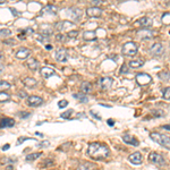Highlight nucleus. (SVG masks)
<instances>
[{"mask_svg": "<svg viewBox=\"0 0 170 170\" xmlns=\"http://www.w3.org/2000/svg\"><path fill=\"white\" fill-rule=\"evenodd\" d=\"M139 38H141L142 40H149V39L152 38V33L150 31H140L137 33Z\"/></svg>", "mask_w": 170, "mask_h": 170, "instance_id": "a878e982", "label": "nucleus"}, {"mask_svg": "<svg viewBox=\"0 0 170 170\" xmlns=\"http://www.w3.org/2000/svg\"><path fill=\"white\" fill-rule=\"evenodd\" d=\"M162 128H163V129H168V130H170V126H169V125H164V126H162Z\"/></svg>", "mask_w": 170, "mask_h": 170, "instance_id": "3c124183", "label": "nucleus"}, {"mask_svg": "<svg viewBox=\"0 0 170 170\" xmlns=\"http://www.w3.org/2000/svg\"><path fill=\"white\" fill-rule=\"evenodd\" d=\"M113 124H115V123H113L112 119H108V125H109V126H113Z\"/></svg>", "mask_w": 170, "mask_h": 170, "instance_id": "09e8293b", "label": "nucleus"}, {"mask_svg": "<svg viewBox=\"0 0 170 170\" xmlns=\"http://www.w3.org/2000/svg\"><path fill=\"white\" fill-rule=\"evenodd\" d=\"M26 66L29 67L31 70H38L39 68V61L35 58H27L26 59Z\"/></svg>", "mask_w": 170, "mask_h": 170, "instance_id": "dca6fc26", "label": "nucleus"}, {"mask_svg": "<svg viewBox=\"0 0 170 170\" xmlns=\"http://www.w3.org/2000/svg\"><path fill=\"white\" fill-rule=\"evenodd\" d=\"M69 16L72 19L74 20H78L81 19L82 17V10L80 8H72L69 9Z\"/></svg>", "mask_w": 170, "mask_h": 170, "instance_id": "f3484780", "label": "nucleus"}, {"mask_svg": "<svg viewBox=\"0 0 170 170\" xmlns=\"http://www.w3.org/2000/svg\"><path fill=\"white\" fill-rule=\"evenodd\" d=\"M18 93H19V94H18V95H19L20 98H26V96H27V93L24 92V91H19V92H18Z\"/></svg>", "mask_w": 170, "mask_h": 170, "instance_id": "37998d69", "label": "nucleus"}, {"mask_svg": "<svg viewBox=\"0 0 170 170\" xmlns=\"http://www.w3.org/2000/svg\"><path fill=\"white\" fill-rule=\"evenodd\" d=\"M29 140H32V139H30V137H19V139H18V141L16 142V145H20L23 142L29 141Z\"/></svg>", "mask_w": 170, "mask_h": 170, "instance_id": "a19ab883", "label": "nucleus"}, {"mask_svg": "<svg viewBox=\"0 0 170 170\" xmlns=\"http://www.w3.org/2000/svg\"><path fill=\"white\" fill-rule=\"evenodd\" d=\"M81 91L84 94H87V93L91 92V91H92V85H91V83H90V82H83L81 85Z\"/></svg>", "mask_w": 170, "mask_h": 170, "instance_id": "b1692460", "label": "nucleus"}, {"mask_svg": "<svg viewBox=\"0 0 170 170\" xmlns=\"http://www.w3.org/2000/svg\"><path fill=\"white\" fill-rule=\"evenodd\" d=\"M143 65H144V60H142V59H134V60L129 61V67L133 69H139L143 67Z\"/></svg>", "mask_w": 170, "mask_h": 170, "instance_id": "412c9836", "label": "nucleus"}, {"mask_svg": "<svg viewBox=\"0 0 170 170\" xmlns=\"http://www.w3.org/2000/svg\"><path fill=\"white\" fill-rule=\"evenodd\" d=\"M48 145H49V142H42L39 144V146H48Z\"/></svg>", "mask_w": 170, "mask_h": 170, "instance_id": "de8ad7c7", "label": "nucleus"}, {"mask_svg": "<svg viewBox=\"0 0 170 170\" xmlns=\"http://www.w3.org/2000/svg\"><path fill=\"white\" fill-rule=\"evenodd\" d=\"M74 98L78 99V100L81 101V102H83V103L87 102V100H89V99L86 98V94H84V93H81V94H75L74 95Z\"/></svg>", "mask_w": 170, "mask_h": 170, "instance_id": "473e14b6", "label": "nucleus"}, {"mask_svg": "<svg viewBox=\"0 0 170 170\" xmlns=\"http://www.w3.org/2000/svg\"><path fill=\"white\" fill-rule=\"evenodd\" d=\"M19 116H20V118H26V117H29V116H30V113L20 112V113H19Z\"/></svg>", "mask_w": 170, "mask_h": 170, "instance_id": "a18cd8bd", "label": "nucleus"}, {"mask_svg": "<svg viewBox=\"0 0 170 170\" xmlns=\"http://www.w3.org/2000/svg\"><path fill=\"white\" fill-rule=\"evenodd\" d=\"M15 125V120L13 118H1L0 119V128L13 127Z\"/></svg>", "mask_w": 170, "mask_h": 170, "instance_id": "a211bd4d", "label": "nucleus"}, {"mask_svg": "<svg viewBox=\"0 0 170 170\" xmlns=\"http://www.w3.org/2000/svg\"><path fill=\"white\" fill-rule=\"evenodd\" d=\"M90 113H91V115H92V116H93V117H94V118H96V119H99V120H101V117H100V116H98V115H95V113H94V112H93V111H91V112H90Z\"/></svg>", "mask_w": 170, "mask_h": 170, "instance_id": "49530a36", "label": "nucleus"}, {"mask_svg": "<svg viewBox=\"0 0 170 170\" xmlns=\"http://www.w3.org/2000/svg\"><path fill=\"white\" fill-rule=\"evenodd\" d=\"M12 34V31L8 29H1L0 30V36H3V38H7L9 35Z\"/></svg>", "mask_w": 170, "mask_h": 170, "instance_id": "72a5a7b5", "label": "nucleus"}, {"mask_svg": "<svg viewBox=\"0 0 170 170\" xmlns=\"http://www.w3.org/2000/svg\"><path fill=\"white\" fill-rule=\"evenodd\" d=\"M91 1H92V3H98L99 0H91Z\"/></svg>", "mask_w": 170, "mask_h": 170, "instance_id": "4d7b16f0", "label": "nucleus"}, {"mask_svg": "<svg viewBox=\"0 0 170 170\" xmlns=\"http://www.w3.org/2000/svg\"><path fill=\"white\" fill-rule=\"evenodd\" d=\"M113 83V80L111 77H102L100 78V81H99V84H100V87L101 90H103V91H107L111 87Z\"/></svg>", "mask_w": 170, "mask_h": 170, "instance_id": "6e6552de", "label": "nucleus"}, {"mask_svg": "<svg viewBox=\"0 0 170 170\" xmlns=\"http://www.w3.org/2000/svg\"><path fill=\"white\" fill-rule=\"evenodd\" d=\"M163 52H164V49L161 43H154L150 49V53L152 56H156V57L163 55Z\"/></svg>", "mask_w": 170, "mask_h": 170, "instance_id": "1a4fd4ad", "label": "nucleus"}, {"mask_svg": "<svg viewBox=\"0 0 170 170\" xmlns=\"http://www.w3.org/2000/svg\"><path fill=\"white\" fill-rule=\"evenodd\" d=\"M40 72H41V75L43 76L44 78H49L56 74V72H55L53 68H51V67H47V66L42 67Z\"/></svg>", "mask_w": 170, "mask_h": 170, "instance_id": "2eb2a0df", "label": "nucleus"}, {"mask_svg": "<svg viewBox=\"0 0 170 170\" xmlns=\"http://www.w3.org/2000/svg\"><path fill=\"white\" fill-rule=\"evenodd\" d=\"M83 39L85 41H94L96 39V33L94 31H85L83 33Z\"/></svg>", "mask_w": 170, "mask_h": 170, "instance_id": "4be33fe9", "label": "nucleus"}, {"mask_svg": "<svg viewBox=\"0 0 170 170\" xmlns=\"http://www.w3.org/2000/svg\"><path fill=\"white\" fill-rule=\"evenodd\" d=\"M86 15L89 17L98 18L102 15V9L99 8V7H90L86 9Z\"/></svg>", "mask_w": 170, "mask_h": 170, "instance_id": "9b49d317", "label": "nucleus"}, {"mask_svg": "<svg viewBox=\"0 0 170 170\" xmlns=\"http://www.w3.org/2000/svg\"><path fill=\"white\" fill-rule=\"evenodd\" d=\"M72 113H73V110H67V111H65V112L61 113L60 117H61L63 119H68V118H70Z\"/></svg>", "mask_w": 170, "mask_h": 170, "instance_id": "e433bc0d", "label": "nucleus"}, {"mask_svg": "<svg viewBox=\"0 0 170 170\" xmlns=\"http://www.w3.org/2000/svg\"><path fill=\"white\" fill-rule=\"evenodd\" d=\"M87 154L93 160H104L110 154L109 146L101 142H93L90 143L87 147Z\"/></svg>", "mask_w": 170, "mask_h": 170, "instance_id": "f257e3e1", "label": "nucleus"}, {"mask_svg": "<svg viewBox=\"0 0 170 170\" xmlns=\"http://www.w3.org/2000/svg\"><path fill=\"white\" fill-rule=\"evenodd\" d=\"M149 159H150V161L152 162L153 164H156V166H164L166 164V161H164V158L158 152H152L150 153V156H149Z\"/></svg>", "mask_w": 170, "mask_h": 170, "instance_id": "39448f33", "label": "nucleus"}, {"mask_svg": "<svg viewBox=\"0 0 170 170\" xmlns=\"http://www.w3.org/2000/svg\"><path fill=\"white\" fill-rule=\"evenodd\" d=\"M3 70H5V67L3 66V65H1V63H0V74H3Z\"/></svg>", "mask_w": 170, "mask_h": 170, "instance_id": "8fccbe9b", "label": "nucleus"}, {"mask_svg": "<svg viewBox=\"0 0 170 170\" xmlns=\"http://www.w3.org/2000/svg\"><path fill=\"white\" fill-rule=\"evenodd\" d=\"M3 52H0V59H3Z\"/></svg>", "mask_w": 170, "mask_h": 170, "instance_id": "6e6d98bb", "label": "nucleus"}, {"mask_svg": "<svg viewBox=\"0 0 170 170\" xmlns=\"http://www.w3.org/2000/svg\"><path fill=\"white\" fill-rule=\"evenodd\" d=\"M135 80L136 83L139 84L140 86H144V85H147V84H150L152 82V77L146 73H139L136 75Z\"/></svg>", "mask_w": 170, "mask_h": 170, "instance_id": "20e7f679", "label": "nucleus"}, {"mask_svg": "<svg viewBox=\"0 0 170 170\" xmlns=\"http://www.w3.org/2000/svg\"><path fill=\"white\" fill-rule=\"evenodd\" d=\"M23 83L25 84V86L27 87H33L35 86L36 84H38V82H36V80L33 77H25L23 80Z\"/></svg>", "mask_w": 170, "mask_h": 170, "instance_id": "393cba45", "label": "nucleus"}, {"mask_svg": "<svg viewBox=\"0 0 170 170\" xmlns=\"http://www.w3.org/2000/svg\"><path fill=\"white\" fill-rule=\"evenodd\" d=\"M150 137L152 139V141H154L156 143H158V144H160L161 146L170 150V137L169 136L164 135V134H161V133L153 132L150 134Z\"/></svg>", "mask_w": 170, "mask_h": 170, "instance_id": "f03ea898", "label": "nucleus"}, {"mask_svg": "<svg viewBox=\"0 0 170 170\" xmlns=\"http://www.w3.org/2000/svg\"><path fill=\"white\" fill-rule=\"evenodd\" d=\"M161 22L164 25H169L170 24V13H163L161 16Z\"/></svg>", "mask_w": 170, "mask_h": 170, "instance_id": "cd10ccee", "label": "nucleus"}, {"mask_svg": "<svg viewBox=\"0 0 170 170\" xmlns=\"http://www.w3.org/2000/svg\"><path fill=\"white\" fill-rule=\"evenodd\" d=\"M26 103L30 107H40L41 104L43 103V99L40 98V96H36V95H31L26 99Z\"/></svg>", "mask_w": 170, "mask_h": 170, "instance_id": "423d86ee", "label": "nucleus"}, {"mask_svg": "<svg viewBox=\"0 0 170 170\" xmlns=\"http://www.w3.org/2000/svg\"><path fill=\"white\" fill-rule=\"evenodd\" d=\"M72 26H74V24L70 23V22H67V20H63V22H58L57 24L55 25V29L57 30V31L61 32V31H65V30L69 29V27H72Z\"/></svg>", "mask_w": 170, "mask_h": 170, "instance_id": "ddd939ff", "label": "nucleus"}, {"mask_svg": "<svg viewBox=\"0 0 170 170\" xmlns=\"http://www.w3.org/2000/svg\"><path fill=\"white\" fill-rule=\"evenodd\" d=\"M46 48H47V50H51V49H52V47L50 46V44H47Z\"/></svg>", "mask_w": 170, "mask_h": 170, "instance_id": "864d4df0", "label": "nucleus"}, {"mask_svg": "<svg viewBox=\"0 0 170 170\" xmlns=\"http://www.w3.org/2000/svg\"><path fill=\"white\" fill-rule=\"evenodd\" d=\"M139 22L142 27H145V29H149V27H151V26L153 25V20L151 19L150 17H143L141 18Z\"/></svg>", "mask_w": 170, "mask_h": 170, "instance_id": "5701e85b", "label": "nucleus"}, {"mask_svg": "<svg viewBox=\"0 0 170 170\" xmlns=\"http://www.w3.org/2000/svg\"><path fill=\"white\" fill-rule=\"evenodd\" d=\"M95 164L92 162H83V163H80L76 168V170H94Z\"/></svg>", "mask_w": 170, "mask_h": 170, "instance_id": "6ab92c4d", "label": "nucleus"}, {"mask_svg": "<svg viewBox=\"0 0 170 170\" xmlns=\"http://www.w3.org/2000/svg\"><path fill=\"white\" fill-rule=\"evenodd\" d=\"M10 100V94H8L7 92H0V103H5L7 101Z\"/></svg>", "mask_w": 170, "mask_h": 170, "instance_id": "bb28decb", "label": "nucleus"}, {"mask_svg": "<svg viewBox=\"0 0 170 170\" xmlns=\"http://www.w3.org/2000/svg\"><path fill=\"white\" fill-rule=\"evenodd\" d=\"M128 160L132 162L133 164H141L143 161V156L140 152H134L128 156Z\"/></svg>", "mask_w": 170, "mask_h": 170, "instance_id": "f8f14e48", "label": "nucleus"}, {"mask_svg": "<svg viewBox=\"0 0 170 170\" xmlns=\"http://www.w3.org/2000/svg\"><path fill=\"white\" fill-rule=\"evenodd\" d=\"M159 78L161 81H168V80H170V73L168 70H163L159 74Z\"/></svg>", "mask_w": 170, "mask_h": 170, "instance_id": "c85d7f7f", "label": "nucleus"}, {"mask_svg": "<svg viewBox=\"0 0 170 170\" xmlns=\"http://www.w3.org/2000/svg\"><path fill=\"white\" fill-rule=\"evenodd\" d=\"M162 98L166 99V100H169L170 99V87H166L162 91Z\"/></svg>", "mask_w": 170, "mask_h": 170, "instance_id": "f704fd0d", "label": "nucleus"}, {"mask_svg": "<svg viewBox=\"0 0 170 170\" xmlns=\"http://www.w3.org/2000/svg\"><path fill=\"white\" fill-rule=\"evenodd\" d=\"M67 58H68V53H67V50L65 48H59L56 51V60L57 61L65 63V61H67Z\"/></svg>", "mask_w": 170, "mask_h": 170, "instance_id": "0eeeda50", "label": "nucleus"}, {"mask_svg": "<svg viewBox=\"0 0 170 170\" xmlns=\"http://www.w3.org/2000/svg\"><path fill=\"white\" fill-rule=\"evenodd\" d=\"M30 55H31V51L27 48H19L15 53V57L19 59V60H24V59H27Z\"/></svg>", "mask_w": 170, "mask_h": 170, "instance_id": "9d476101", "label": "nucleus"}, {"mask_svg": "<svg viewBox=\"0 0 170 170\" xmlns=\"http://www.w3.org/2000/svg\"><path fill=\"white\" fill-rule=\"evenodd\" d=\"M39 156H41V153L40 152L32 153V154H29V156H26V161H34V160H36Z\"/></svg>", "mask_w": 170, "mask_h": 170, "instance_id": "7c9ffc66", "label": "nucleus"}, {"mask_svg": "<svg viewBox=\"0 0 170 170\" xmlns=\"http://www.w3.org/2000/svg\"><path fill=\"white\" fill-rule=\"evenodd\" d=\"M56 40H57L58 42H63V41H65V35L59 33V34L56 35Z\"/></svg>", "mask_w": 170, "mask_h": 170, "instance_id": "ea45409f", "label": "nucleus"}, {"mask_svg": "<svg viewBox=\"0 0 170 170\" xmlns=\"http://www.w3.org/2000/svg\"><path fill=\"white\" fill-rule=\"evenodd\" d=\"M123 141L127 144H130V145H134V146H139L140 142L134 137V136L129 135V134H125L123 135Z\"/></svg>", "mask_w": 170, "mask_h": 170, "instance_id": "4468645a", "label": "nucleus"}, {"mask_svg": "<svg viewBox=\"0 0 170 170\" xmlns=\"http://www.w3.org/2000/svg\"><path fill=\"white\" fill-rule=\"evenodd\" d=\"M128 73V67H127V65H123L120 68V74H127Z\"/></svg>", "mask_w": 170, "mask_h": 170, "instance_id": "79ce46f5", "label": "nucleus"}, {"mask_svg": "<svg viewBox=\"0 0 170 170\" xmlns=\"http://www.w3.org/2000/svg\"><path fill=\"white\" fill-rule=\"evenodd\" d=\"M8 89H10V84L6 81H1L0 82V92H3V91H7Z\"/></svg>", "mask_w": 170, "mask_h": 170, "instance_id": "2f4dec72", "label": "nucleus"}, {"mask_svg": "<svg viewBox=\"0 0 170 170\" xmlns=\"http://www.w3.org/2000/svg\"><path fill=\"white\" fill-rule=\"evenodd\" d=\"M68 106V101L67 100H61V101H59V103H58V107L59 108H65V107H67Z\"/></svg>", "mask_w": 170, "mask_h": 170, "instance_id": "58836bf2", "label": "nucleus"}, {"mask_svg": "<svg viewBox=\"0 0 170 170\" xmlns=\"http://www.w3.org/2000/svg\"><path fill=\"white\" fill-rule=\"evenodd\" d=\"M36 39H38V41H40L41 43H47V42H48V40H49V39H48V36H46V35H38V36H36Z\"/></svg>", "mask_w": 170, "mask_h": 170, "instance_id": "4c0bfd02", "label": "nucleus"}, {"mask_svg": "<svg viewBox=\"0 0 170 170\" xmlns=\"http://www.w3.org/2000/svg\"><path fill=\"white\" fill-rule=\"evenodd\" d=\"M6 3V0H0V5H3V3Z\"/></svg>", "mask_w": 170, "mask_h": 170, "instance_id": "5fc2aeb1", "label": "nucleus"}, {"mask_svg": "<svg viewBox=\"0 0 170 170\" xmlns=\"http://www.w3.org/2000/svg\"><path fill=\"white\" fill-rule=\"evenodd\" d=\"M9 146H10V145H9V144H7V145H5V146H3V151H6V150H8V149H9Z\"/></svg>", "mask_w": 170, "mask_h": 170, "instance_id": "603ef678", "label": "nucleus"}, {"mask_svg": "<svg viewBox=\"0 0 170 170\" xmlns=\"http://www.w3.org/2000/svg\"><path fill=\"white\" fill-rule=\"evenodd\" d=\"M52 164H53V160L50 158H47V159H44V161L42 162L40 166H41V168H48V167H51Z\"/></svg>", "mask_w": 170, "mask_h": 170, "instance_id": "c756f323", "label": "nucleus"}, {"mask_svg": "<svg viewBox=\"0 0 170 170\" xmlns=\"http://www.w3.org/2000/svg\"><path fill=\"white\" fill-rule=\"evenodd\" d=\"M3 43H6V44H15V41L13 40V39H9V40H7V41H3Z\"/></svg>", "mask_w": 170, "mask_h": 170, "instance_id": "c03bdc74", "label": "nucleus"}, {"mask_svg": "<svg viewBox=\"0 0 170 170\" xmlns=\"http://www.w3.org/2000/svg\"><path fill=\"white\" fill-rule=\"evenodd\" d=\"M57 7L53 6V5H47V6H44L43 8H42V14H57Z\"/></svg>", "mask_w": 170, "mask_h": 170, "instance_id": "aec40b11", "label": "nucleus"}, {"mask_svg": "<svg viewBox=\"0 0 170 170\" xmlns=\"http://www.w3.org/2000/svg\"><path fill=\"white\" fill-rule=\"evenodd\" d=\"M137 51H139V47L135 42H126L121 49L123 55L127 56V57H134V56H136Z\"/></svg>", "mask_w": 170, "mask_h": 170, "instance_id": "7ed1b4c3", "label": "nucleus"}, {"mask_svg": "<svg viewBox=\"0 0 170 170\" xmlns=\"http://www.w3.org/2000/svg\"><path fill=\"white\" fill-rule=\"evenodd\" d=\"M78 35V31H69L68 33H67V38L70 39V40H73V39H76Z\"/></svg>", "mask_w": 170, "mask_h": 170, "instance_id": "c9c22d12", "label": "nucleus"}]
</instances>
